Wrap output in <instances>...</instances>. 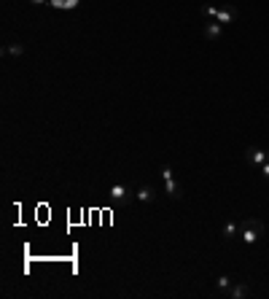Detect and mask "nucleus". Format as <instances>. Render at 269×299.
<instances>
[{"label": "nucleus", "instance_id": "obj_11", "mask_svg": "<svg viewBox=\"0 0 269 299\" xmlns=\"http://www.w3.org/2000/svg\"><path fill=\"white\" fill-rule=\"evenodd\" d=\"M6 57H19V54H24V46L22 43H11V46H6L3 49Z\"/></svg>", "mask_w": 269, "mask_h": 299}, {"label": "nucleus", "instance_id": "obj_4", "mask_svg": "<svg viewBox=\"0 0 269 299\" xmlns=\"http://www.w3.org/2000/svg\"><path fill=\"white\" fill-rule=\"evenodd\" d=\"M266 159H269V151H261V148H256V146L245 148V162L251 167H261Z\"/></svg>", "mask_w": 269, "mask_h": 299}, {"label": "nucleus", "instance_id": "obj_1", "mask_svg": "<svg viewBox=\"0 0 269 299\" xmlns=\"http://www.w3.org/2000/svg\"><path fill=\"white\" fill-rule=\"evenodd\" d=\"M239 227H243V232H239V240L243 242H256L258 237H264V232H266L261 219H245Z\"/></svg>", "mask_w": 269, "mask_h": 299}, {"label": "nucleus", "instance_id": "obj_9", "mask_svg": "<svg viewBox=\"0 0 269 299\" xmlns=\"http://www.w3.org/2000/svg\"><path fill=\"white\" fill-rule=\"evenodd\" d=\"M239 232H243V227H237L234 221H229V224H224V229H221V237L224 240H237Z\"/></svg>", "mask_w": 269, "mask_h": 299}, {"label": "nucleus", "instance_id": "obj_3", "mask_svg": "<svg viewBox=\"0 0 269 299\" xmlns=\"http://www.w3.org/2000/svg\"><path fill=\"white\" fill-rule=\"evenodd\" d=\"M105 194H108V197H111V202H116V205L134 200V189H129L127 183H116V186H111V189L105 192Z\"/></svg>", "mask_w": 269, "mask_h": 299}, {"label": "nucleus", "instance_id": "obj_14", "mask_svg": "<svg viewBox=\"0 0 269 299\" xmlns=\"http://www.w3.org/2000/svg\"><path fill=\"white\" fill-rule=\"evenodd\" d=\"M261 175H264V178L269 181V159H266V162L261 165Z\"/></svg>", "mask_w": 269, "mask_h": 299}, {"label": "nucleus", "instance_id": "obj_15", "mask_svg": "<svg viewBox=\"0 0 269 299\" xmlns=\"http://www.w3.org/2000/svg\"><path fill=\"white\" fill-rule=\"evenodd\" d=\"M30 3H51V0H30Z\"/></svg>", "mask_w": 269, "mask_h": 299}, {"label": "nucleus", "instance_id": "obj_13", "mask_svg": "<svg viewBox=\"0 0 269 299\" xmlns=\"http://www.w3.org/2000/svg\"><path fill=\"white\" fill-rule=\"evenodd\" d=\"M51 6H57V8H75L78 0H51Z\"/></svg>", "mask_w": 269, "mask_h": 299}, {"label": "nucleus", "instance_id": "obj_5", "mask_svg": "<svg viewBox=\"0 0 269 299\" xmlns=\"http://www.w3.org/2000/svg\"><path fill=\"white\" fill-rule=\"evenodd\" d=\"M237 8L234 6H229V3H221V8H218V16H216V22H221V24H232V22H237Z\"/></svg>", "mask_w": 269, "mask_h": 299}, {"label": "nucleus", "instance_id": "obj_8", "mask_svg": "<svg viewBox=\"0 0 269 299\" xmlns=\"http://www.w3.org/2000/svg\"><path fill=\"white\" fill-rule=\"evenodd\" d=\"M251 296V286L248 283H232V288H229V299H245Z\"/></svg>", "mask_w": 269, "mask_h": 299}, {"label": "nucleus", "instance_id": "obj_2", "mask_svg": "<svg viewBox=\"0 0 269 299\" xmlns=\"http://www.w3.org/2000/svg\"><path fill=\"white\" fill-rule=\"evenodd\" d=\"M162 178H165V192H167L170 200H180V197H183V192H180L175 175H172V167H167V165L162 167Z\"/></svg>", "mask_w": 269, "mask_h": 299}, {"label": "nucleus", "instance_id": "obj_7", "mask_svg": "<svg viewBox=\"0 0 269 299\" xmlns=\"http://www.w3.org/2000/svg\"><path fill=\"white\" fill-rule=\"evenodd\" d=\"M134 200L138 202H153L156 200V189H153V186H140V189H134Z\"/></svg>", "mask_w": 269, "mask_h": 299}, {"label": "nucleus", "instance_id": "obj_12", "mask_svg": "<svg viewBox=\"0 0 269 299\" xmlns=\"http://www.w3.org/2000/svg\"><path fill=\"white\" fill-rule=\"evenodd\" d=\"M218 8H221V6H213V3H205V6H202V8H199V11H202V14H205V16H210V19H216V16H218Z\"/></svg>", "mask_w": 269, "mask_h": 299}, {"label": "nucleus", "instance_id": "obj_6", "mask_svg": "<svg viewBox=\"0 0 269 299\" xmlns=\"http://www.w3.org/2000/svg\"><path fill=\"white\" fill-rule=\"evenodd\" d=\"M202 35H205L207 41H221V38H224V24L216 22V19H210L205 24V30H202Z\"/></svg>", "mask_w": 269, "mask_h": 299}, {"label": "nucleus", "instance_id": "obj_10", "mask_svg": "<svg viewBox=\"0 0 269 299\" xmlns=\"http://www.w3.org/2000/svg\"><path fill=\"white\" fill-rule=\"evenodd\" d=\"M229 288H232V278L221 275V278L216 280V294H218V296H229Z\"/></svg>", "mask_w": 269, "mask_h": 299}]
</instances>
